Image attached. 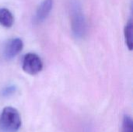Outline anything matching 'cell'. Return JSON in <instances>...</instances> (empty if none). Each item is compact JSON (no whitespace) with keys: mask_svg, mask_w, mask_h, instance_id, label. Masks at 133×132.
I'll list each match as a JSON object with an SVG mask.
<instances>
[{"mask_svg":"<svg viewBox=\"0 0 133 132\" xmlns=\"http://www.w3.org/2000/svg\"><path fill=\"white\" fill-rule=\"evenodd\" d=\"M122 132H133V122L132 118L128 116L125 115L122 121Z\"/></svg>","mask_w":133,"mask_h":132,"instance_id":"52a82bcc","label":"cell"},{"mask_svg":"<svg viewBox=\"0 0 133 132\" xmlns=\"http://www.w3.org/2000/svg\"><path fill=\"white\" fill-rule=\"evenodd\" d=\"M23 70L31 75L38 74L43 68V63L41 58L34 53L26 54L23 60Z\"/></svg>","mask_w":133,"mask_h":132,"instance_id":"7a4b0ae2","label":"cell"},{"mask_svg":"<svg viewBox=\"0 0 133 132\" xmlns=\"http://www.w3.org/2000/svg\"><path fill=\"white\" fill-rule=\"evenodd\" d=\"M124 34H125V39L127 47L130 51L132 50L133 47V40H132V19H129L125 25V30H124Z\"/></svg>","mask_w":133,"mask_h":132,"instance_id":"8992f818","label":"cell"},{"mask_svg":"<svg viewBox=\"0 0 133 132\" xmlns=\"http://www.w3.org/2000/svg\"><path fill=\"white\" fill-rule=\"evenodd\" d=\"M21 126V118L17 110L6 107L0 115V128L4 132H16Z\"/></svg>","mask_w":133,"mask_h":132,"instance_id":"6da1fadb","label":"cell"},{"mask_svg":"<svg viewBox=\"0 0 133 132\" xmlns=\"http://www.w3.org/2000/svg\"><path fill=\"white\" fill-rule=\"evenodd\" d=\"M13 91H14V87H8L5 89L4 93H5V95H8V94L12 93Z\"/></svg>","mask_w":133,"mask_h":132,"instance_id":"ba28073f","label":"cell"},{"mask_svg":"<svg viewBox=\"0 0 133 132\" xmlns=\"http://www.w3.org/2000/svg\"><path fill=\"white\" fill-rule=\"evenodd\" d=\"M14 19L12 12L6 8H0V25L10 28L13 25Z\"/></svg>","mask_w":133,"mask_h":132,"instance_id":"5b68a950","label":"cell"},{"mask_svg":"<svg viewBox=\"0 0 133 132\" xmlns=\"http://www.w3.org/2000/svg\"><path fill=\"white\" fill-rule=\"evenodd\" d=\"M53 7V0H44L38 6L35 16V21L41 23L49 15Z\"/></svg>","mask_w":133,"mask_h":132,"instance_id":"277c9868","label":"cell"},{"mask_svg":"<svg viewBox=\"0 0 133 132\" xmlns=\"http://www.w3.org/2000/svg\"><path fill=\"white\" fill-rule=\"evenodd\" d=\"M23 44L19 38H12L9 40L4 50V55L6 59H12L16 57L23 49Z\"/></svg>","mask_w":133,"mask_h":132,"instance_id":"3957f363","label":"cell"}]
</instances>
